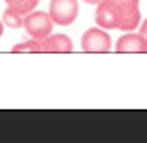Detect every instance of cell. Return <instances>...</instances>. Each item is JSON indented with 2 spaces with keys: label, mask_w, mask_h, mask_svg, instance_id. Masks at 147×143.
I'll use <instances>...</instances> for the list:
<instances>
[{
  "label": "cell",
  "mask_w": 147,
  "mask_h": 143,
  "mask_svg": "<svg viewBox=\"0 0 147 143\" xmlns=\"http://www.w3.org/2000/svg\"><path fill=\"white\" fill-rule=\"evenodd\" d=\"M96 22L105 30H135L141 24L139 0H101L96 8Z\"/></svg>",
  "instance_id": "obj_1"
},
{
  "label": "cell",
  "mask_w": 147,
  "mask_h": 143,
  "mask_svg": "<svg viewBox=\"0 0 147 143\" xmlns=\"http://www.w3.org/2000/svg\"><path fill=\"white\" fill-rule=\"evenodd\" d=\"M26 34L30 38H36V40H44L52 34V28H54V20L50 18L48 12H40V10H32L30 14L24 16V26Z\"/></svg>",
  "instance_id": "obj_2"
},
{
  "label": "cell",
  "mask_w": 147,
  "mask_h": 143,
  "mask_svg": "<svg viewBox=\"0 0 147 143\" xmlns=\"http://www.w3.org/2000/svg\"><path fill=\"white\" fill-rule=\"evenodd\" d=\"M80 6L78 0H50L48 14L58 26H70L78 18Z\"/></svg>",
  "instance_id": "obj_3"
},
{
  "label": "cell",
  "mask_w": 147,
  "mask_h": 143,
  "mask_svg": "<svg viewBox=\"0 0 147 143\" xmlns=\"http://www.w3.org/2000/svg\"><path fill=\"white\" fill-rule=\"evenodd\" d=\"M113 48L111 36L105 28H90L82 36V50L84 52H109Z\"/></svg>",
  "instance_id": "obj_4"
},
{
  "label": "cell",
  "mask_w": 147,
  "mask_h": 143,
  "mask_svg": "<svg viewBox=\"0 0 147 143\" xmlns=\"http://www.w3.org/2000/svg\"><path fill=\"white\" fill-rule=\"evenodd\" d=\"M115 50L117 52H147V42L139 32H125L121 38H117L115 42Z\"/></svg>",
  "instance_id": "obj_5"
},
{
  "label": "cell",
  "mask_w": 147,
  "mask_h": 143,
  "mask_svg": "<svg viewBox=\"0 0 147 143\" xmlns=\"http://www.w3.org/2000/svg\"><path fill=\"white\" fill-rule=\"evenodd\" d=\"M42 46L46 52H72L74 44L66 34H50L42 40Z\"/></svg>",
  "instance_id": "obj_6"
},
{
  "label": "cell",
  "mask_w": 147,
  "mask_h": 143,
  "mask_svg": "<svg viewBox=\"0 0 147 143\" xmlns=\"http://www.w3.org/2000/svg\"><path fill=\"white\" fill-rule=\"evenodd\" d=\"M6 2V6L10 8V10H14V12H18V14H30L32 10H36V6H38V2L40 0H4Z\"/></svg>",
  "instance_id": "obj_7"
},
{
  "label": "cell",
  "mask_w": 147,
  "mask_h": 143,
  "mask_svg": "<svg viewBox=\"0 0 147 143\" xmlns=\"http://www.w3.org/2000/svg\"><path fill=\"white\" fill-rule=\"evenodd\" d=\"M2 22L6 24L8 28H22L24 26V16L22 14H18V12H14V10H10V8H6L4 10V14H2Z\"/></svg>",
  "instance_id": "obj_8"
},
{
  "label": "cell",
  "mask_w": 147,
  "mask_h": 143,
  "mask_svg": "<svg viewBox=\"0 0 147 143\" xmlns=\"http://www.w3.org/2000/svg\"><path fill=\"white\" fill-rule=\"evenodd\" d=\"M14 52H42L44 46H42V40H36V38H28L26 42H20V44H16V46L12 48Z\"/></svg>",
  "instance_id": "obj_9"
},
{
  "label": "cell",
  "mask_w": 147,
  "mask_h": 143,
  "mask_svg": "<svg viewBox=\"0 0 147 143\" xmlns=\"http://www.w3.org/2000/svg\"><path fill=\"white\" fill-rule=\"evenodd\" d=\"M139 34L143 36V40L147 42V18H145V20H143L141 24H139Z\"/></svg>",
  "instance_id": "obj_10"
},
{
  "label": "cell",
  "mask_w": 147,
  "mask_h": 143,
  "mask_svg": "<svg viewBox=\"0 0 147 143\" xmlns=\"http://www.w3.org/2000/svg\"><path fill=\"white\" fill-rule=\"evenodd\" d=\"M84 2H86V4H94V6H98L101 0H84Z\"/></svg>",
  "instance_id": "obj_11"
},
{
  "label": "cell",
  "mask_w": 147,
  "mask_h": 143,
  "mask_svg": "<svg viewBox=\"0 0 147 143\" xmlns=\"http://www.w3.org/2000/svg\"><path fill=\"white\" fill-rule=\"evenodd\" d=\"M2 32H4V22L0 20V36H2Z\"/></svg>",
  "instance_id": "obj_12"
}]
</instances>
